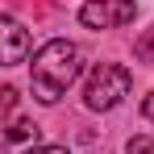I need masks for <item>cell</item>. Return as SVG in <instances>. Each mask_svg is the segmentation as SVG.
Here are the masks:
<instances>
[{
	"label": "cell",
	"instance_id": "cell-6",
	"mask_svg": "<svg viewBox=\"0 0 154 154\" xmlns=\"http://www.w3.org/2000/svg\"><path fill=\"white\" fill-rule=\"evenodd\" d=\"M129 154H154V137H129Z\"/></svg>",
	"mask_w": 154,
	"mask_h": 154
},
{
	"label": "cell",
	"instance_id": "cell-3",
	"mask_svg": "<svg viewBox=\"0 0 154 154\" xmlns=\"http://www.w3.org/2000/svg\"><path fill=\"white\" fill-rule=\"evenodd\" d=\"M133 0H88L79 8V21L88 29H117V25H129L133 21Z\"/></svg>",
	"mask_w": 154,
	"mask_h": 154
},
{
	"label": "cell",
	"instance_id": "cell-4",
	"mask_svg": "<svg viewBox=\"0 0 154 154\" xmlns=\"http://www.w3.org/2000/svg\"><path fill=\"white\" fill-rule=\"evenodd\" d=\"M0 38H4V54H0L4 67H17V63L25 58V50H29V33L17 25L13 17H4V21H0Z\"/></svg>",
	"mask_w": 154,
	"mask_h": 154
},
{
	"label": "cell",
	"instance_id": "cell-5",
	"mask_svg": "<svg viewBox=\"0 0 154 154\" xmlns=\"http://www.w3.org/2000/svg\"><path fill=\"white\" fill-rule=\"evenodd\" d=\"M38 133H42V129L33 125V121H13V125H8V146H21V142H38Z\"/></svg>",
	"mask_w": 154,
	"mask_h": 154
},
{
	"label": "cell",
	"instance_id": "cell-7",
	"mask_svg": "<svg viewBox=\"0 0 154 154\" xmlns=\"http://www.w3.org/2000/svg\"><path fill=\"white\" fill-rule=\"evenodd\" d=\"M142 117H146V121H154V92L142 100Z\"/></svg>",
	"mask_w": 154,
	"mask_h": 154
},
{
	"label": "cell",
	"instance_id": "cell-1",
	"mask_svg": "<svg viewBox=\"0 0 154 154\" xmlns=\"http://www.w3.org/2000/svg\"><path fill=\"white\" fill-rule=\"evenodd\" d=\"M79 67H83L79 46L63 42V38L46 42L42 50L33 54V67H29V75H33V96H38L42 104H54V100L79 79Z\"/></svg>",
	"mask_w": 154,
	"mask_h": 154
},
{
	"label": "cell",
	"instance_id": "cell-2",
	"mask_svg": "<svg viewBox=\"0 0 154 154\" xmlns=\"http://www.w3.org/2000/svg\"><path fill=\"white\" fill-rule=\"evenodd\" d=\"M129 88H133V75L121 63H96L88 75V88H83V104L92 112H108L129 96Z\"/></svg>",
	"mask_w": 154,
	"mask_h": 154
},
{
	"label": "cell",
	"instance_id": "cell-8",
	"mask_svg": "<svg viewBox=\"0 0 154 154\" xmlns=\"http://www.w3.org/2000/svg\"><path fill=\"white\" fill-rule=\"evenodd\" d=\"M33 154H67V146H42V150H33Z\"/></svg>",
	"mask_w": 154,
	"mask_h": 154
}]
</instances>
